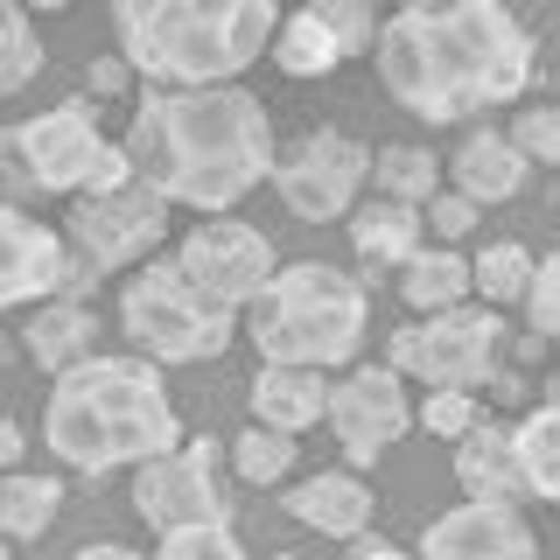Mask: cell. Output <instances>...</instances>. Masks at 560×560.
<instances>
[{
	"label": "cell",
	"instance_id": "obj_1",
	"mask_svg": "<svg viewBox=\"0 0 560 560\" xmlns=\"http://www.w3.org/2000/svg\"><path fill=\"white\" fill-rule=\"evenodd\" d=\"M378 84L428 127L512 105L533 84V28L504 0H407L372 28Z\"/></svg>",
	"mask_w": 560,
	"mask_h": 560
},
{
	"label": "cell",
	"instance_id": "obj_2",
	"mask_svg": "<svg viewBox=\"0 0 560 560\" xmlns=\"http://www.w3.org/2000/svg\"><path fill=\"white\" fill-rule=\"evenodd\" d=\"M127 162L189 210H232L273 168V119L245 84H148L127 127Z\"/></svg>",
	"mask_w": 560,
	"mask_h": 560
},
{
	"label": "cell",
	"instance_id": "obj_3",
	"mask_svg": "<svg viewBox=\"0 0 560 560\" xmlns=\"http://www.w3.org/2000/svg\"><path fill=\"white\" fill-rule=\"evenodd\" d=\"M43 434L57 448L63 469L105 477V469H133L148 455H162L183 442V420H175L162 372L148 358H84L57 372V393L43 407Z\"/></svg>",
	"mask_w": 560,
	"mask_h": 560
},
{
	"label": "cell",
	"instance_id": "obj_4",
	"mask_svg": "<svg viewBox=\"0 0 560 560\" xmlns=\"http://www.w3.org/2000/svg\"><path fill=\"white\" fill-rule=\"evenodd\" d=\"M280 0H113L127 70L148 84H232L267 57Z\"/></svg>",
	"mask_w": 560,
	"mask_h": 560
},
{
	"label": "cell",
	"instance_id": "obj_5",
	"mask_svg": "<svg viewBox=\"0 0 560 560\" xmlns=\"http://www.w3.org/2000/svg\"><path fill=\"white\" fill-rule=\"evenodd\" d=\"M253 315V343L267 364H308V372H337L364 350V323H372V294L358 273L329 267V259H294L259 280L245 302Z\"/></svg>",
	"mask_w": 560,
	"mask_h": 560
},
{
	"label": "cell",
	"instance_id": "obj_6",
	"mask_svg": "<svg viewBox=\"0 0 560 560\" xmlns=\"http://www.w3.org/2000/svg\"><path fill=\"white\" fill-rule=\"evenodd\" d=\"M119 329L133 337V350L148 364H203L232 343L238 308H218L210 294H197L175 273V259H148L119 288Z\"/></svg>",
	"mask_w": 560,
	"mask_h": 560
},
{
	"label": "cell",
	"instance_id": "obj_7",
	"mask_svg": "<svg viewBox=\"0 0 560 560\" xmlns=\"http://www.w3.org/2000/svg\"><path fill=\"white\" fill-rule=\"evenodd\" d=\"M504 315L498 308H428L420 323L393 329V372L399 378H420L434 393H477L490 378V364L504 358Z\"/></svg>",
	"mask_w": 560,
	"mask_h": 560
},
{
	"label": "cell",
	"instance_id": "obj_8",
	"mask_svg": "<svg viewBox=\"0 0 560 560\" xmlns=\"http://www.w3.org/2000/svg\"><path fill=\"white\" fill-rule=\"evenodd\" d=\"M22 133V162L35 175V189L43 197H78V189H113L127 183L133 162L127 148H113V140L98 133V105L92 98H63L49 105V113H35Z\"/></svg>",
	"mask_w": 560,
	"mask_h": 560
},
{
	"label": "cell",
	"instance_id": "obj_9",
	"mask_svg": "<svg viewBox=\"0 0 560 560\" xmlns=\"http://www.w3.org/2000/svg\"><path fill=\"white\" fill-rule=\"evenodd\" d=\"M168 232V197L162 189H148L140 175L113 189H78L70 197V218H63V253L84 259L98 280L105 273H127L140 253H154Z\"/></svg>",
	"mask_w": 560,
	"mask_h": 560
},
{
	"label": "cell",
	"instance_id": "obj_10",
	"mask_svg": "<svg viewBox=\"0 0 560 560\" xmlns=\"http://www.w3.org/2000/svg\"><path fill=\"white\" fill-rule=\"evenodd\" d=\"M364 168H372V148H364L358 133L315 127V133L294 140L288 154H273L267 183L280 189V203H288L302 224H337V218H350V210H358Z\"/></svg>",
	"mask_w": 560,
	"mask_h": 560
},
{
	"label": "cell",
	"instance_id": "obj_11",
	"mask_svg": "<svg viewBox=\"0 0 560 560\" xmlns=\"http://www.w3.org/2000/svg\"><path fill=\"white\" fill-rule=\"evenodd\" d=\"M218 448L210 434L197 442H175L148 463H133V512L154 525V533H175V525H232V498L218 483Z\"/></svg>",
	"mask_w": 560,
	"mask_h": 560
},
{
	"label": "cell",
	"instance_id": "obj_12",
	"mask_svg": "<svg viewBox=\"0 0 560 560\" xmlns=\"http://www.w3.org/2000/svg\"><path fill=\"white\" fill-rule=\"evenodd\" d=\"M175 273L197 294H210L218 308H245L259 294V280L273 273V245L253 232V224L210 210L203 224H189L183 245H175Z\"/></svg>",
	"mask_w": 560,
	"mask_h": 560
},
{
	"label": "cell",
	"instance_id": "obj_13",
	"mask_svg": "<svg viewBox=\"0 0 560 560\" xmlns=\"http://www.w3.org/2000/svg\"><path fill=\"white\" fill-rule=\"evenodd\" d=\"M323 420L337 428L343 463H350V469H372L378 455L413 428V413H407V385H399L393 364H358V372H343L337 385H329Z\"/></svg>",
	"mask_w": 560,
	"mask_h": 560
},
{
	"label": "cell",
	"instance_id": "obj_14",
	"mask_svg": "<svg viewBox=\"0 0 560 560\" xmlns=\"http://www.w3.org/2000/svg\"><path fill=\"white\" fill-rule=\"evenodd\" d=\"M372 28H378L372 0H302L288 22H273L267 49L288 78H329L337 63L372 49Z\"/></svg>",
	"mask_w": 560,
	"mask_h": 560
},
{
	"label": "cell",
	"instance_id": "obj_15",
	"mask_svg": "<svg viewBox=\"0 0 560 560\" xmlns=\"http://www.w3.org/2000/svg\"><path fill=\"white\" fill-rule=\"evenodd\" d=\"M420 560H539V533L518 504H455L420 533Z\"/></svg>",
	"mask_w": 560,
	"mask_h": 560
},
{
	"label": "cell",
	"instance_id": "obj_16",
	"mask_svg": "<svg viewBox=\"0 0 560 560\" xmlns=\"http://www.w3.org/2000/svg\"><path fill=\"white\" fill-rule=\"evenodd\" d=\"M63 280V238L35 224L22 203H0V308H22L57 294Z\"/></svg>",
	"mask_w": 560,
	"mask_h": 560
},
{
	"label": "cell",
	"instance_id": "obj_17",
	"mask_svg": "<svg viewBox=\"0 0 560 560\" xmlns=\"http://www.w3.org/2000/svg\"><path fill=\"white\" fill-rule=\"evenodd\" d=\"M280 512H288L294 525H308V533H323V539H358V533H372V490H364L358 469H323V477H302L280 498Z\"/></svg>",
	"mask_w": 560,
	"mask_h": 560
},
{
	"label": "cell",
	"instance_id": "obj_18",
	"mask_svg": "<svg viewBox=\"0 0 560 560\" xmlns=\"http://www.w3.org/2000/svg\"><path fill=\"white\" fill-rule=\"evenodd\" d=\"M448 448H455V483H463V498H477V504H518L525 498L518 463H512V428H498V420L477 413Z\"/></svg>",
	"mask_w": 560,
	"mask_h": 560
},
{
	"label": "cell",
	"instance_id": "obj_19",
	"mask_svg": "<svg viewBox=\"0 0 560 560\" xmlns=\"http://www.w3.org/2000/svg\"><path fill=\"white\" fill-rule=\"evenodd\" d=\"M525 168H533V162H525L498 127H469L463 148H455V162H448L455 189H463L469 203H512L525 189Z\"/></svg>",
	"mask_w": 560,
	"mask_h": 560
},
{
	"label": "cell",
	"instance_id": "obj_20",
	"mask_svg": "<svg viewBox=\"0 0 560 560\" xmlns=\"http://www.w3.org/2000/svg\"><path fill=\"white\" fill-rule=\"evenodd\" d=\"M323 399H329V378L308 372V364H259V378H253L259 428H280V434L315 428V420H323Z\"/></svg>",
	"mask_w": 560,
	"mask_h": 560
},
{
	"label": "cell",
	"instance_id": "obj_21",
	"mask_svg": "<svg viewBox=\"0 0 560 560\" xmlns=\"http://www.w3.org/2000/svg\"><path fill=\"white\" fill-rule=\"evenodd\" d=\"M420 238H428V224H420V203H393V197H378V203L350 210V245H358L364 273L399 267V259H407Z\"/></svg>",
	"mask_w": 560,
	"mask_h": 560
},
{
	"label": "cell",
	"instance_id": "obj_22",
	"mask_svg": "<svg viewBox=\"0 0 560 560\" xmlns=\"http://www.w3.org/2000/svg\"><path fill=\"white\" fill-rule=\"evenodd\" d=\"M22 337H28V358L43 364L49 378H57V372H70V364H84V358L98 350V315L84 308V302H70V294H57V302H49V308L22 329Z\"/></svg>",
	"mask_w": 560,
	"mask_h": 560
},
{
	"label": "cell",
	"instance_id": "obj_23",
	"mask_svg": "<svg viewBox=\"0 0 560 560\" xmlns=\"http://www.w3.org/2000/svg\"><path fill=\"white\" fill-rule=\"evenodd\" d=\"M512 463H518V483L525 498H560V407L553 399H539L533 413L512 428Z\"/></svg>",
	"mask_w": 560,
	"mask_h": 560
},
{
	"label": "cell",
	"instance_id": "obj_24",
	"mask_svg": "<svg viewBox=\"0 0 560 560\" xmlns=\"http://www.w3.org/2000/svg\"><path fill=\"white\" fill-rule=\"evenodd\" d=\"M399 294H407V308H455L469 294V259L455 253V245H413L407 259H399Z\"/></svg>",
	"mask_w": 560,
	"mask_h": 560
},
{
	"label": "cell",
	"instance_id": "obj_25",
	"mask_svg": "<svg viewBox=\"0 0 560 560\" xmlns=\"http://www.w3.org/2000/svg\"><path fill=\"white\" fill-rule=\"evenodd\" d=\"M63 512V483L57 477H28V469H8L0 477V539H43Z\"/></svg>",
	"mask_w": 560,
	"mask_h": 560
},
{
	"label": "cell",
	"instance_id": "obj_26",
	"mask_svg": "<svg viewBox=\"0 0 560 560\" xmlns=\"http://www.w3.org/2000/svg\"><path fill=\"white\" fill-rule=\"evenodd\" d=\"M364 183H378V197H393V203H428L434 189H442V162H434L428 148H378L372 154V168H364Z\"/></svg>",
	"mask_w": 560,
	"mask_h": 560
},
{
	"label": "cell",
	"instance_id": "obj_27",
	"mask_svg": "<svg viewBox=\"0 0 560 560\" xmlns=\"http://www.w3.org/2000/svg\"><path fill=\"white\" fill-rule=\"evenodd\" d=\"M525 273H533V253H525L518 238H498V245H483V253L469 259V288H477L490 308H498V302L512 308L525 294Z\"/></svg>",
	"mask_w": 560,
	"mask_h": 560
},
{
	"label": "cell",
	"instance_id": "obj_28",
	"mask_svg": "<svg viewBox=\"0 0 560 560\" xmlns=\"http://www.w3.org/2000/svg\"><path fill=\"white\" fill-rule=\"evenodd\" d=\"M35 70H43V35L22 14V0H0V98L22 92Z\"/></svg>",
	"mask_w": 560,
	"mask_h": 560
},
{
	"label": "cell",
	"instance_id": "obj_29",
	"mask_svg": "<svg viewBox=\"0 0 560 560\" xmlns=\"http://www.w3.org/2000/svg\"><path fill=\"white\" fill-rule=\"evenodd\" d=\"M294 434H280V428H245L238 442H232V469H238V483H280L294 469Z\"/></svg>",
	"mask_w": 560,
	"mask_h": 560
},
{
	"label": "cell",
	"instance_id": "obj_30",
	"mask_svg": "<svg viewBox=\"0 0 560 560\" xmlns=\"http://www.w3.org/2000/svg\"><path fill=\"white\" fill-rule=\"evenodd\" d=\"M148 560H253V553L238 547L232 525H175V533H162V547Z\"/></svg>",
	"mask_w": 560,
	"mask_h": 560
},
{
	"label": "cell",
	"instance_id": "obj_31",
	"mask_svg": "<svg viewBox=\"0 0 560 560\" xmlns=\"http://www.w3.org/2000/svg\"><path fill=\"white\" fill-rule=\"evenodd\" d=\"M525 323H533V337H553L560 329V259H533V273H525Z\"/></svg>",
	"mask_w": 560,
	"mask_h": 560
},
{
	"label": "cell",
	"instance_id": "obj_32",
	"mask_svg": "<svg viewBox=\"0 0 560 560\" xmlns=\"http://www.w3.org/2000/svg\"><path fill=\"white\" fill-rule=\"evenodd\" d=\"M504 140H512L525 162L553 168V162H560V113H553V105H533V113H518V127L504 133Z\"/></svg>",
	"mask_w": 560,
	"mask_h": 560
},
{
	"label": "cell",
	"instance_id": "obj_33",
	"mask_svg": "<svg viewBox=\"0 0 560 560\" xmlns=\"http://www.w3.org/2000/svg\"><path fill=\"white\" fill-rule=\"evenodd\" d=\"M420 224H428L442 245H455V238H469L477 232V203L463 197V189H434L428 203H420Z\"/></svg>",
	"mask_w": 560,
	"mask_h": 560
},
{
	"label": "cell",
	"instance_id": "obj_34",
	"mask_svg": "<svg viewBox=\"0 0 560 560\" xmlns=\"http://www.w3.org/2000/svg\"><path fill=\"white\" fill-rule=\"evenodd\" d=\"M469 420H477V393H428V407H420V428L442 442H455Z\"/></svg>",
	"mask_w": 560,
	"mask_h": 560
},
{
	"label": "cell",
	"instance_id": "obj_35",
	"mask_svg": "<svg viewBox=\"0 0 560 560\" xmlns=\"http://www.w3.org/2000/svg\"><path fill=\"white\" fill-rule=\"evenodd\" d=\"M28 197H43V189H35V175L22 162V133L0 127V203H28Z\"/></svg>",
	"mask_w": 560,
	"mask_h": 560
},
{
	"label": "cell",
	"instance_id": "obj_36",
	"mask_svg": "<svg viewBox=\"0 0 560 560\" xmlns=\"http://www.w3.org/2000/svg\"><path fill=\"white\" fill-rule=\"evenodd\" d=\"M127 78H133L127 57H98L92 63V98H119V92H127Z\"/></svg>",
	"mask_w": 560,
	"mask_h": 560
},
{
	"label": "cell",
	"instance_id": "obj_37",
	"mask_svg": "<svg viewBox=\"0 0 560 560\" xmlns=\"http://www.w3.org/2000/svg\"><path fill=\"white\" fill-rule=\"evenodd\" d=\"M483 385H490V393L504 399V407H518V399H525V372H512V364H504V358L490 364V378H483Z\"/></svg>",
	"mask_w": 560,
	"mask_h": 560
},
{
	"label": "cell",
	"instance_id": "obj_38",
	"mask_svg": "<svg viewBox=\"0 0 560 560\" xmlns=\"http://www.w3.org/2000/svg\"><path fill=\"white\" fill-rule=\"evenodd\" d=\"M22 428H14V420H0V469H14V463H22Z\"/></svg>",
	"mask_w": 560,
	"mask_h": 560
},
{
	"label": "cell",
	"instance_id": "obj_39",
	"mask_svg": "<svg viewBox=\"0 0 560 560\" xmlns=\"http://www.w3.org/2000/svg\"><path fill=\"white\" fill-rule=\"evenodd\" d=\"M358 560H420V553H399L393 539H364L358 533Z\"/></svg>",
	"mask_w": 560,
	"mask_h": 560
},
{
	"label": "cell",
	"instance_id": "obj_40",
	"mask_svg": "<svg viewBox=\"0 0 560 560\" xmlns=\"http://www.w3.org/2000/svg\"><path fill=\"white\" fill-rule=\"evenodd\" d=\"M78 560H148V553H133V547H119V539H98V547H84Z\"/></svg>",
	"mask_w": 560,
	"mask_h": 560
},
{
	"label": "cell",
	"instance_id": "obj_41",
	"mask_svg": "<svg viewBox=\"0 0 560 560\" xmlns=\"http://www.w3.org/2000/svg\"><path fill=\"white\" fill-rule=\"evenodd\" d=\"M28 8H49V14H57V8H70V0H28Z\"/></svg>",
	"mask_w": 560,
	"mask_h": 560
},
{
	"label": "cell",
	"instance_id": "obj_42",
	"mask_svg": "<svg viewBox=\"0 0 560 560\" xmlns=\"http://www.w3.org/2000/svg\"><path fill=\"white\" fill-rule=\"evenodd\" d=\"M267 560H302V553H267Z\"/></svg>",
	"mask_w": 560,
	"mask_h": 560
},
{
	"label": "cell",
	"instance_id": "obj_43",
	"mask_svg": "<svg viewBox=\"0 0 560 560\" xmlns=\"http://www.w3.org/2000/svg\"><path fill=\"white\" fill-rule=\"evenodd\" d=\"M0 560H14V553H8V539H0Z\"/></svg>",
	"mask_w": 560,
	"mask_h": 560
}]
</instances>
